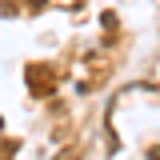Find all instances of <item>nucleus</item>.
Instances as JSON below:
<instances>
[{
    "instance_id": "nucleus-1",
    "label": "nucleus",
    "mask_w": 160,
    "mask_h": 160,
    "mask_svg": "<svg viewBox=\"0 0 160 160\" xmlns=\"http://www.w3.org/2000/svg\"><path fill=\"white\" fill-rule=\"evenodd\" d=\"M148 160H160V148H152V152H148Z\"/></svg>"
},
{
    "instance_id": "nucleus-2",
    "label": "nucleus",
    "mask_w": 160,
    "mask_h": 160,
    "mask_svg": "<svg viewBox=\"0 0 160 160\" xmlns=\"http://www.w3.org/2000/svg\"><path fill=\"white\" fill-rule=\"evenodd\" d=\"M60 160H80V156H72V152H68V156H60Z\"/></svg>"
}]
</instances>
